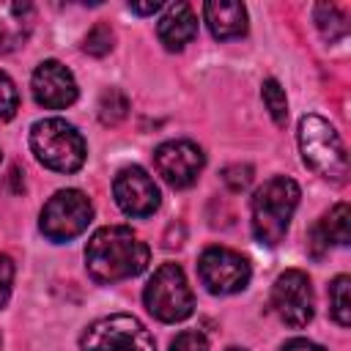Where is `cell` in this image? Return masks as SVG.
<instances>
[{
	"instance_id": "obj_7",
	"label": "cell",
	"mask_w": 351,
	"mask_h": 351,
	"mask_svg": "<svg viewBox=\"0 0 351 351\" xmlns=\"http://www.w3.org/2000/svg\"><path fill=\"white\" fill-rule=\"evenodd\" d=\"M93 219V203L80 189H60L55 192L44 208L38 228L49 241H69L80 236Z\"/></svg>"
},
{
	"instance_id": "obj_28",
	"label": "cell",
	"mask_w": 351,
	"mask_h": 351,
	"mask_svg": "<svg viewBox=\"0 0 351 351\" xmlns=\"http://www.w3.org/2000/svg\"><path fill=\"white\" fill-rule=\"evenodd\" d=\"M228 351H244V348H228Z\"/></svg>"
},
{
	"instance_id": "obj_19",
	"label": "cell",
	"mask_w": 351,
	"mask_h": 351,
	"mask_svg": "<svg viewBox=\"0 0 351 351\" xmlns=\"http://www.w3.org/2000/svg\"><path fill=\"white\" fill-rule=\"evenodd\" d=\"M129 112V99L118 90V88H107L101 96H99V121L104 126H115L126 118Z\"/></svg>"
},
{
	"instance_id": "obj_8",
	"label": "cell",
	"mask_w": 351,
	"mask_h": 351,
	"mask_svg": "<svg viewBox=\"0 0 351 351\" xmlns=\"http://www.w3.org/2000/svg\"><path fill=\"white\" fill-rule=\"evenodd\" d=\"M200 282L211 293H236L250 285L252 269L244 255L228 250V247H208L197 261Z\"/></svg>"
},
{
	"instance_id": "obj_22",
	"label": "cell",
	"mask_w": 351,
	"mask_h": 351,
	"mask_svg": "<svg viewBox=\"0 0 351 351\" xmlns=\"http://www.w3.org/2000/svg\"><path fill=\"white\" fill-rule=\"evenodd\" d=\"M19 107V93L5 71H0V121H8Z\"/></svg>"
},
{
	"instance_id": "obj_10",
	"label": "cell",
	"mask_w": 351,
	"mask_h": 351,
	"mask_svg": "<svg viewBox=\"0 0 351 351\" xmlns=\"http://www.w3.org/2000/svg\"><path fill=\"white\" fill-rule=\"evenodd\" d=\"M203 165H206V156L192 140H170L154 151V167L173 189L192 186Z\"/></svg>"
},
{
	"instance_id": "obj_3",
	"label": "cell",
	"mask_w": 351,
	"mask_h": 351,
	"mask_svg": "<svg viewBox=\"0 0 351 351\" xmlns=\"http://www.w3.org/2000/svg\"><path fill=\"white\" fill-rule=\"evenodd\" d=\"M299 148H302V159L310 170H315L318 176H324L335 184L346 181L348 154H346L340 134L335 132V126L329 121H324L321 115H304L299 121Z\"/></svg>"
},
{
	"instance_id": "obj_16",
	"label": "cell",
	"mask_w": 351,
	"mask_h": 351,
	"mask_svg": "<svg viewBox=\"0 0 351 351\" xmlns=\"http://www.w3.org/2000/svg\"><path fill=\"white\" fill-rule=\"evenodd\" d=\"M348 222H351V208L348 203H337L329 208V214L313 228V252L321 255L324 247L337 244V247H346L351 241V230H348Z\"/></svg>"
},
{
	"instance_id": "obj_6",
	"label": "cell",
	"mask_w": 351,
	"mask_h": 351,
	"mask_svg": "<svg viewBox=\"0 0 351 351\" xmlns=\"http://www.w3.org/2000/svg\"><path fill=\"white\" fill-rule=\"evenodd\" d=\"M80 348L82 351H156V343L140 318L118 313V315L93 321L85 329Z\"/></svg>"
},
{
	"instance_id": "obj_5",
	"label": "cell",
	"mask_w": 351,
	"mask_h": 351,
	"mask_svg": "<svg viewBox=\"0 0 351 351\" xmlns=\"http://www.w3.org/2000/svg\"><path fill=\"white\" fill-rule=\"evenodd\" d=\"M143 302L148 307V313L165 324H176L192 315L195 307V296L186 285L184 269L176 263H162L154 277L148 280L145 291H143Z\"/></svg>"
},
{
	"instance_id": "obj_1",
	"label": "cell",
	"mask_w": 351,
	"mask_h": 351,
	"mask_svg": "<svg viewBox=\"0 0 351 351\" xmlns=\"http://www.w3.org/2000/svg\"><path fill=\"white\" fill-rule=\"evenodd\" d=\"M148 258H151L148 244L126 225L99 228L85 247L88 274L101 285L137 277L140 271H145Z\"/></svg>"
},
{
	"instance_id": "obj_9",
	"label": "cell",
	"mask_w": 351,
	"mask_h": 351,
	"mask_svg": "<svg viewBox=\"0 0 351 351\" xmlns=\"http://www.w3.org/2000/svg\"><path fill=\"white\" fill-rule=\"evenodd\" d=\"M271 307L280 315V321H285L288 326H293V329L307 326L313 318V310H315L310 277L299 269L282 271L271 285Z\"/></svg>"
},
{
	"instance_id": "obj_15",
	"label": "cell",
	"mask_w": 351,
	"mask_h": 351,
	"mask_svg": "<svg viewBox=\"0 0 351 351\" xmlns=\"http://www.w3.org/2000/svg\"><path fill=\"white\" fill-rule=\"evenodd\" d=\"M203 16L214 38H239L247 30V8L233 0H208Z\"/></svg>"
},
{
	"instance_id": "obj_20",
	"label": "cell",
	"mask_w": 351,
	"mask_h": 351,
	"mask_svg": "<svg viewBox=\"0 0 351 351\" xmlns=\"http://www.w3.org/2000/svg\"><path fill=\"white\" fill-rule=\"evenodd\" d=\"M261 96H263V104L271 112L274 123L285 126V121H288V99H285V90L280 88V82L277 80H266L263 88H261Z\"/></svg>"
},
{
	"instance_id": "obj_4",
	"label": "cell",
	"mask_w": 351,
	"mask_h": 351,
	"mask_svg": "<svg viewBox=\"0 0 351 351\" xmlns=\"http://www.w3.org/2000/svg\"><path fill=\"white\" fill-rule=\"evenodd\" d=\"M30 148L44 167L58 173H74L85 162V140L63 118L36 121L30 129Z\"/></svg>"
},
{
	"instance_id": "obj_25",
	"label": "cell",
	"mask_w": 351,
	"mask_h": 351,
	"mask_svg": "<svg viewBox=\"0 0 351 351\" xmlns=\"http://www.w3.org/2000/svg\"><path fill=\"white\" fill-rule=\"evenodd\" d=\"M14 285V261L8 255H0V310L5 307Z\"/></svg>"
},
{
	"instance_id": "obj_17",
	"label": "cell",
	"mask_w": 351,
	"mask_h": 351,
	"mask_svg": "<svg viewBox=\"0 0 351 351\" xmlns=\"http://www.w3.org/2000/svg\"><path fill=\"white\" fill-rule=\"evenodd\" d=\"M315 25L326 41H340L348 33V16L340 5L335 3H321L315 5Z\"/></svg>"
},
{
	"instance_id": "obj_27",
	"label": "cell",
	"mask_w": 351,
	"mask_h": 351,
	"mask_svg": "<svg viewBox=\"0 0 351 351\" xmlns=\"http://www.w3.org/2000/svg\"><path fill=\"white\" fill-rule=\"evenodd\" d=\"M129 8H132L134 14H143V16H145V14H156V11L162 8V3H156V0H154V3H129Z\"/></svg>"
},
{
	"instance_id": "obj_11",
	"label": "cell",
	"mask_w": 351,
	"mask_h": 351,
	"mask_svg": "<svg viewBox=\"0 0 351 351\" xmlns=\"http://www.w3.org/2000/svg\"><path fill=\"white\" fill-rule=\"evenodd\" d=\"M112 195H115V203L123 214L129 217H148L159 208L162 203V195H159V186L154 184V178L132 165V167H123L115 181H112Z\"/></svg>"
},
{
	"instance_id": "obj_14",
	"label": "cell",
	"mask_w": 351,
	"mask_h": 351,
	"mask_svg": "<svg viewBox=\"0 0 351 351\" xmlns=\"http://www.w3.org/2000/svg\"><path fill=\"white\" fill-rule=\"evenodd\" d=\"M195 33H197V19H195V11L189 3L170 5L156 25V36L165 44V49H170V52L184 49V44H189L195 38Z\"/></svg>"
},
{
	"instance_id": "obj_12",
	"label": "cell",
	"mask_w": 351,
	"mask_h": 351,
	"mask_svg": "<svg viewBox=\"0 0 351 351\" xmlns=\"http://www.w3.org/2000/svg\"><path fill=\"white\" fill-rule=\"evenodd\" d=\"M33 96L47 110H63V107L74 104L77 101L74 74L58 60H44L33 71Z\"/></svg>"
},
{
	"instance_id": "obj_18",
	"label": "cell",
	"mask_w": 351,
	"mask_h": 351,
	"mask_svg": "<svg viewBox=\"0 0 351 351\" xmlns=\"http://www.w3.org/2000/svg\"><path fill=\"white\" fill-rule=\"evenodd\" d=\"M329 313L340 326L351 324V277L340 274L329 285Z\"/></svg>"
},
{
	"instance_id": "obj_23",
	"label": "cell",
	"mask_w": 351,
	"mask_h": 351,
	"mask_svg": "<svg viewBox=\"0 0 351 351\" xmlns=\"http://www.w3.org/2000/svg\"><path fill=\"white\" fill-rule=\"evenodd\" d=\"M222 181L233 189V192H244L250 184H252V167L250 165H228L222 170Z\"/></svg>"
},
{
	"instance_id": "obj_24",
	"label": "cell",
	"mask_w": 351,
	"mask_h": 351,
	"mask_svg": "<svg viewBox=\"0 0 351 351\" xmlns=\"http://www.w3.org/2000/svg\"><path fill=\"white\" fill-rule=\"evenodd\" d=\"M170 351H208V340L200 332H181L176 335V340L170 343Z\"/></svg>"
},
{
	"instance_id": "obj_26",
	"label": "cell",
	"mask_w": 351,
	"mask_h": 351,
	"mask_svg": "<svg viewBox=\"0 0 351 351\" xmlns=\"http://www.w3.org/2000/svg\"><path fill=\"white\" fill-rule=\"evenodd\" d=\"M280 351H326L324 346H318V343H313V340H304V337H293V340H288Z\"/></svg>"
},
{
	"instance_id": "obj_13",
	"label": "cell",
	"mask_w": 351,
	"mask_h": 351,
	"mask_svg": "<svg viewBox=\"0 0 351 351\" xmlns=\"http://www.w3.org/2000/svg\"><path fill=\"white\" fill-rule=\"evenodd\" d=\"M36 11L27 0H0V55L19 49L33 30Z\"/></svg>"
},
{
	"instance_id": "obj_21",
	"label": "cell",
	"mask_w": 351,
	"mask_h": 351,
	"mask_svg": "<svg viewBox=\"0 0 351 351\" xmlns=\"http://www.w3.org/2000/svg\"><path fill=\"white\" fill-rule=\"evenodd\" d=\"M82 49L88 55H93V58H104L112 49V30H110V25H104V22L93 25L88 30V36H85V41H82Z\"/></svg>"
},
{
	"instance_id": "obj_2",
	"label": "cell",
	"mask_w": 351,
	"mask_h": 351,
	"mask_svg": "<svg viewBox=\"0 0 351 351\" xmlns=\"http://www.w3.org/2000/svg\"><path fill=\"white\" fill-rule=\"evenodd\" d=\"M296 206H299V184L293 178H285V176L269 178L252 195V206H250L255 239L266 247L280 244Z\"/></svg>"
}]
</instances>
